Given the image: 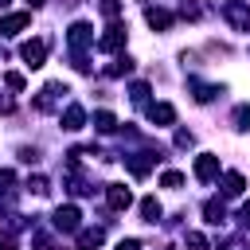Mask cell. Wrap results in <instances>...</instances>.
Returning <instances> with one entry per match:
<instances>
[{
    "instance_id": "obj_1",
    "label": "cell",
    "mask_w": 250,
    "mask_h": 250,
    "mask_svg": "<svg viewBox=\"0 0 250 250\" xmlns=\"http://www.w3.org/2000/svg\"><path fill=\"white\" fill-rule=\"evenodd\" d=\"M223 20L234 31H250V4L246 0H223Z\"/></svg>"
},
{
    "instance_id": "obj_2",
    "label": "cell",
    "mask_w": 250,
    "mask_h": 250,
    "mask_svg": "<svg viewBox=\"0 0 250 250\" xmlns=\"http://www.w3.org/2000/svg\"><path fill=\"white\" fill-rule=\"evenodd\" d=\"M55 230H62V234H78V230H82V211H78L74 203H62V207L55 211Z\"/></svg>"
},
{
    "instance_id": "obj_3",
    "label": "cell",
    "mask_w": 250,
    "mask_h": 250,
    "mask_svg": "<svg viewBox=\"0 0 250 250\" xmlns=\"http://www.w3.org/2000/svg\"><path fill=\"white\" fill-rule=\"evenodd\" d=\"M66 43H70V51H74V59H82V51L94 43V27L90 23H70V31H66Z\"/></svg>"
},
{
    "instance_id": "obj_4",
    "label": "cell",
    "mask_w": 250,
    "mask_h": 250,
    "mask_svg": "<svg viewBox=\"0 0 250 250\" xmlns=\"http://www.w3.org/2000/svg\"><path fill=\"white\" fill-rule=\"evenodd\" d=\"M62 94H70L62 82H47V86L39 90V98H35V109H39V113H51V109L62 102Z\"/></svg>"
},
{
    "instance_id": "obj_5",
    "label": "cell",
    "mask_w": 250,
    "mask_h": 250,
    "mask_svg": "<svg viewBox=\"0 0 250 250\" xmlns=\"http://www.w3.org/2000/svg\"><path fill=\"white\" fill-rule=\"evenodd\" d=\"M20 59L35 70V66H43V59H47V39H27L23 47H20Z\"/></svg>"
},
{
    "instance_id": "obj_6",
    "label": "cell",
    "mask_w": 250,
    "mask_h": 250,
    "mask_svg": "<svg viewBox=\"0 0 250 250\" xmlns=\"http://www.w3.org/2000/svg\"><path fill=\"white\" fill-rule=\"evenodd\" d=\"M195 180H203V184L219 180V156L215 152H199L195 156Z\"/></svg>"
},
{
    "instance_id": "obj_7",
    "label": "cell",
    "mask_w": 250,
    "mask_h": 250,
    "mask_svg": "<svg viewBox=\"0 0 250 250\" xmlns=\"http://www.w3.org/2000/svg\"><path fill=\"white\" fill-rule=\"evenodd\" d=\"M105 203H109V211H129L133 191H129L125 184H105Z\"/></svg>"
},
{
    "instance_id": "obj_8",
    "label": "cell",
    "mask_w": 250,
    "mask_h": 250,
    "mask_svg": "<svg viewBox=\"0 0 250 250\" xmlns=\"http://www.w3.org/2000/svg\"><path fill=\"white\" fill-rule=\"evenodd\" d=\"M27 27H31V12H12V16L0 20V35H20Z\"/></svg>"
},
{
    "instance_id": "obj_9",
    "label": "cell",
    "mask_w": 250,
    "mask_h": 250,
    "mask_svg": "<svg viewBox=\"0 0 250 250\" xmlns=\"http://www.w3.org/2000/svg\"><path fill=\"white\" fill-rule=\"evenodd\" d=\"M125 47V27L121 23H113V27H105V35L98 39V51H105V55H113V51H121Z\"/></svg>"
},
{
    "instance_id": "obj_10",
    "label": "cell",
    "mask_w": 250,
    "mask_h": 250,
    "mask_svg": "<svg viewBox=\"0 0 250 250\" xmlns=\"http://www.w3.org/2000/svg\"><path fill=\"white\" fill-rule=\"evenodd\" d=\"M74 242H78V250H98V246L105 242V230H102V227H82V230L74 234Z\"/></svg>"
},
{
    "instance_id": "obj_11",
    "label": "cell",
    "mask_w": 250,
    "mask_h": 250,
    "mask_svg": "<svg viewBox=\"0 0 250 250\" xmlns=\"http://www.w3.org/2000/svg\"><path fill=\"white\" fill-rule=\"evenodd\" d=\"M145 20H148L152 31H168V27L176 23V16H172L168 8H145Z\"/></svg>"
},
{
    "instance_id": "obj_12",
    "label": "cell",
    "mask_w": 250,
    "mask_h": 250,
    "mask_svg": "<svg viewBox=\"0 0 250 250\" xmlns=\"http://www.w3.org/2000/svg\"><path fill=\"white\" fill-rule=\"evenodd\" d=\"M148 121H152V125H172V121H176V109H172L168 102H152V105H148Z\"/></svg>"
},
{
    "instance_id": "obj_13",
    "label": "cell",
    "mask_w": 250,
    "mask_h": 250,
    "mask_svg": "<svg viewBox=\"0 0 250 250\" xmlns=\"http://www.w3.org/2000/svg\"><path fill=\"white\" fill-rule=\"evenodd\" d=\"M152 152H133V156H125V168L133 172V176H148V168H152Z\"/></svg>"
},
{
    "instance_id": "obj_14",
    "label": "cell",
    "mask_w": 250,
    "mask_h": 250,
    "mask_svg": "<svg viewBox=\"0 0 250 250\" xmlns=\"http://www.w3.org/2000/svg\"><path fill=\"white\" fill-rule=\"evenodd\" d=\"M82 125H86V109H82V105H66V109H62V129L74 133V129H82Z\"/></svg>"
},
{
    "instance_id": "obj_15",
    "label": "cell",
    "mask_w": 250,
    "mask_h": 250,
    "mask_svg": "<svg viewBox=\"0 0 250 250\" xmlns=\"http://www.w3.org/2000/svg\"><path fill=\"white\" fill-rule=\"evenodd\" d=\"M203 215H207V223H211V227L227 223V207H223V199H207V203H203Z\"/></svg>"
},
{
    "instance_id": "obj_16",
    "label": "cell",
    "mask_w": 250,
    "mask_h": 250,
    "mask_svg": "<svg viewBox=\"0 0 250 250\" xmlns=\"http://www.w3.org/2000/svg\"><path fill=\"white\" fill-rule=\"evenodd\" d=\"M242 188H246V180H242V172H227L223 176V195H242Z\"/></svg>"
},
{
    "instance_id": "obj_17",
    "label": "cell",
    "mask_w": 250,
    "mask_h": 250,
    "mask_svg": "<svg viewBox=\"0 0 250 250\" xmlns=\"http://www.w3.org/2000/svg\"><path fill=\"white\" fill-rule=\"evenodd\" d=\"M94 129H98V133H113V129H117V117H113L109 109H98V113H94Z\"/></svg>"
},
{
    "instance_id": "obj_18",
    "label": "cell",
    "mask_w": 250,
    "mask_h": 250,
    "mask_svg": "<svg viewBox=\"0 0 250 250\" xmlns=\"http://www.w3.org/2000/svg\"><path fill=\"white\" fill-rule=\"evenodd\" d=\"M141 215H145V223H156L160 219V199L156 195H145L141 199Z\"/></svg>"
},
{
    "instance_id": "obj_19",
    "label": "cell",
    "mask_w": 250,
    "mask_h": 250,
    "mask_svg": "<svg viewBox=\"0 0 250 250\" xmlns=\"http://www.w3.org/2000/svg\"><path fill=\"white\" fill-rule=\"evenodd\" d=\"M129 70H133V59H117V62H109V66H105V74H109V78H121V74H129Z\"/></svg>"
},
{
    "instance_id": "obj_20",
    "label": "cell",
    "mask_w": 250,
    "mask_h": 250,
    "mask_svg": "<svg viewBox=\"0 0 250 250\" xmlns=\"http://www.w3.org/2000/svg\"><path fill=\"white\" fill-rule=\"evenodd\" d=\"M191 90H195V102H211L219 94V86H207V82H191Z\"/></svg>"
},
{
    "instance_id": "obj_21",
    "label": "cell",
    "mask_w": 250,
    "mask_h": 250,
    "mask_svg": "<svg viewBox=\"0 0 250 250\" xmlns=\"http://www.w3.org/2000/svg\"><path fill=\"white\" fill-rule=\"evenodd\" d=\"M27 191L47 195V191H51V180H47V176H27Z\"/></svg>"
},
{
    "instance_id": "obj_22",
    "label": "cell",
    "mask_w": 250,
    "mask_h": 250,
    "mask_svg": "<svg viewBox=\"0 0 250 250\" xmlns=\"http://www.w3.org/2000/svg\"><path fill=\"white\" fill-rule=\"evenodd\" d=\"M234 125H238L242 133H250V105H238V109H234Z\"/></svg>"
},
{
    "instance_id": "obj_23",
    "label": "cell",
    "mask_w": 250,
    "mask_h": 250,
    "mask_svg": "<svg viewBox=\"0 0 250 250\" xmlns=\"http://www.w3.org/2000/svg\"><path fill=\"white\" fill-rule=\"evenodd\" d=\"M180 16H184V20H199L203 12H199V4H195V0H184V4H180Z\"/></svg>"
},
{
    "instance_id": "obj_24",
    "label": "cell",
    "mask_w": 250,
    "mask_h": 250,
    "mask_svg": "<svg viewBox=\"0 0 250 250\" xmlns=\"http://www.w3.org/2000/svg\"><path fill=\"white\" fill-rule=\"evenodd\" d=\"M98 8H102V16H105V20H117V16H121V4H117V0H102Z\"/></svg>"
},
{
    "instance_id": "obj_25",
    "label": "cell",
    "mask_w": 250,
    "mask_h": 250,
    "mask_svg": "<svg viewBox=\"0 0 250 250\" xmlns=\"http://www.w3.org/2000/svg\"><path fill=\"white\" fill-rule=\"evenodd\" d=\"M188 250H211V246H207V238L199 230H188Z\"/></svg>"
},
{
    "instance_id": "obj_26",
    "label": "cell",
    "mask_w": 250,
    "mask_h": 250,
    "mask_svg": "<svg viewBox=\"0 0 250 250\" xmlns=\"http://www.w3.org/2000/svg\"><path fill=\"white\" fill-rule=\"evenodd\" d=\"M160 184H164V188H184V176H180V172H172V168H168V172H164V176H160Z\"/></svg>"
},
{
    "instance_id": "obj_27",
    "label": "cell",
    "mask_w": 250,
    "mask_h": 250,
    "mask_svg": "<svg viewBox=\"0 0 250 250\" xmlns=\"http://www.w3.org/2000/svg\"><path fill=\"white\" fill-rule=\"evenodd\" d=\"M4 86H8V90H23V74L8 70V74H4Z\"/></svg>"
},
{
    "instance_id": "obj_28",
    "label": "cell",
    "mask_w": 250,
    "mask_h": 250,
    "mask_svg": "<svg viewBox=\"0 0 250 250\" xmlns=\"http://www.w3.org/2000/svg\"><path fill=\"white\" fill-rule=\"evenodd\" d=\"M238 227H242V230H250V199L238 207Z\"/></svg>"
},
{
    "instance_id": "obj_29",
    "label": "cell",
    "mask_w": 250,
    "mask_h": 250,
    "mask_svg": "<svg viewBox=\"0 0 250 250\" xmlns=\"http://www.w3.org/2000/svg\"><path fill=\"white\" fill-rule=\"evenodd\" d=\"M176 145H180V148H191V145H195V137H191L188 129H180V133H176Z\"/></svg>"
},
{
    "instance_id": "obj_30",
    "label": "cell",
    "mask_w": 250,
    "mask_h": 250,
    "mask_svg": "<svg viewBox=\"0 0 250 250\" xmlns=\"http://www.w3.org/2000/svg\"><path fill=\"white\" fill-rule=\"evenodd\" d=\"M148 98V86L145 82H133V102H145Z\"/></svg>"
},
{
    "instance_id": "obj_31",
    "label": "cell",
    "mask_w": 250,
    "mask_h": 250,
    "mask_svg": "<svg viewBox=\"0 0 250 250\" xmlns=\"http://www.w3.org/2000/svg\"><path fill=\"white\" fill-rule=\"evenodd\" d=\"M117 250H141V242H137V238H121V242H117Z\"/></svg>"
},
{
    "instance_id": "obj_32",
    "label": "cell",
    "mask_w": 250,
    "mask_h": 250,
    "mask_svg": "<svg viewBox=\"0 0 250 250\" xmlns=\"http://www.w3.org/2000/svg\"><path fill=\"white\" fill-rule=\"evenodd\" d=\"M0 113H12V98H4V94H0Z\"/></svg>"
},
{
    "instance_id": "obj_33",
    "label": "cell",
    "mask_w": 250,
    "mask_h": 250,
    "mask_svg": "<svg viewBox=\"0 0 250 250\" xmlns=\"http://www.w3.org/2000/svg\"><path fill=\"white\" fill-rule=\"evenodd\" d=\"M27 4H31V8H39V4H47V0H27Z\"/></svg>"
},
{
    "instance_id": "obj_34",
    "label": "cell",
    "mask_w": 250,
    "mask_h": 250,
    "mask_svg": "<svg viewBox=\"0 0 250 250\" xmlns=\"http://www.w3.org/2000/svg\"><path fill=\"white\" fill-rule=\"evenodd\" d=\"M8 4H12V0H0V8H8Z\"/></svg>"
},
{
    "instance_id": "obj_35",
    "label": "cell",
    "mask_w": 250,
    "mask_h": 250,
    "mask_svg": "<svg viewBox=\"0 0 250 250\" xmlns=\"http://www.w3.org/2000/svg\"><path fill=\"white\" fill-rule=\"evenodd\" d=\"M0 59H4V51H0Z\"/></svg>"
}]
</instances>
